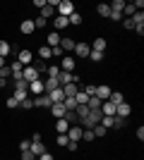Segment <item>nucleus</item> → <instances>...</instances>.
<instances>
[{
    "label": "nucleus",
    "mask_w": 144,
    "mask_h": 160,
    "mask_svg": "<svg viewBox=\"0 0 144 160\" xmlns=\"http://www.w3.org/2000/svg\"><path fill=\"white\" fill-rule=\"evenodd\" d=\"M55 10H58V17H70V14L75 12V2L72 0H58Z\"/></svg>",
    "instance_id": "f257e3e1"
},
{
    "label": "nucleus",
    "mask_w": 144,
    "mask_h": 160,
    "mask_svg": "<svg viewBox=\"0 0 144 160\" xmlns=\"http://www.w3.org/2000/svg\"><path fill=\"white\" fill-rule=\"evenodd\" d=\"M22 77H24V81H27V84H31V81H36V79H41L39 69H36V67H31V65H27L24 69H22Z\"/></svg>",
    "instance_id": "f03ea898"
},
{
    "label": "nucleus",
    "mask_w": 144,
    "mask_h": 160,
    "mask_svg": "<svg viewBox=\"0 0 144 160\" xmlns=\"http://www.w3.org/2000/svg\"><path fill=\"white\" fill-rule=\"evenodd\" d=\"M31 60H34V53H31V50H29V48H22L19 53H17V62H19V65H31Z\"/></svg>",
    "instance_id": "7ed1b4c3"
},
{
    "label": "nucleus",
    "mask_w": 144,
    "mask_h": 160,
    "mask_svg": "<svg viewBox=\"0 0 144 160\" xmlns=\"http://www.w3.org/2000/svg\"><path fill=\"white\" fill-rule=\"evenodd\" d=\"M110 91H113V88H110V86H106V84H96V98H99V100H108L110 98Z\"/></svg>",
    "instance_id": "20e7f679"
},
{
    "label": "nucleus",
    "mask_w": 144,
    "mask_h": 160,
    "mask_svg": "<svg viewBox=\"0 0 144 160\" xmlns=\"http://www.w3.org/2000/svg\"><path fill=\"white\" fill-rule=\"evenodd\" d=\"M130 115H132V105H130V103H120V105H115V117L127 120Z\"/></svg>",
    "instance_id": "39448f33"
},
{
    "label": "nucleus",
    "mask_w": 144,
    "mask_h": 160,
    "mask_svg": "<svg viewBox=\"0 0 144 160\" xmlns=\"http://www.w3.org/2000/svg\"><path fill=\"white\" fill-rule=\"evenodd\" d=\"M67 139L79 143V141H82V127H79V124H70V129H67Z\"/></svg>",
    "instance_id": "423d86ee"
},
{
    "label": "nucleus",
    "mask_w": 144,
    "mask_h": 160,
    "mask_svg": "<svg viewBox=\"0 0 144 160\" xmlns=\"http://www.w3.org/2000/svg\"><path fill=\"white\" fill-rule=\"evenodd\" d=\"M65 112H67V108L62 105V103H53V105H51V115H53L55 120H62Z\"/></svg>",
    "instance_id": "0eeeda50"
},
{
    "label": "nucleus",
    "mask_w": 144,
    "mask_h": 160,
    "mask_svg": "<svg viewBox=\"0 0 144 160\" xmlns=\"http://www.w3.org/2000/svg\"><path fill=\"white\" fill-rule=\"evenodd\" d=\"M55 88H60L58 79H55V77H46V79H43V93H51V91H55Z\"/></svg>",
    "instance_id": "6e6552de"
},
{
    "label": "nucleus",
    "mask_w": 144,
    "mask_h": 160,
    "mask_svg": "<svg viewBox=\"0 0 144 160\" xmlns=\"http://www.w3.org/2000/svg\"><path fill=\"white\" fill-rule=\"evenodd\" d=\"M89 53H91L89 43H75V55L77 58H89Z\"/></svg>",
    "instance_id": "1a4fd4ad"
},
{
    "label": "nucleus",
    "mask_w": 144,
    "mask_h": 160,
    "mask_svg": "<svg viewBox=\"0 0 144 160\" xmlns=\"http://www.w3.org/2000/svg\"><path fill=\"white\" fill-rule=\"evenodd\" d=\"M79 86H82V84H75V81H72V84H65V86H62V93H65V98H75L77 91H79Z\"/></svg>",
    "instance_id": "9d476101"
},
{
    "label": "nucleus",
    "mask_w": 144,
    "mask_h": 160,
    "mask_svg": "<svg viewBox=\"0 0 144 160\" xmlns=\"http://www.w3.org/2000/svg\"><path fill=\"white\" fill-rule=\"evenodd\" d=\"M53 103H51V98H48V93H41L34 98V108H51Z\"/></svg>",
    "instance_id": "9b49d317"
},
{
    "label": "nucleus",
    "mask_w": 144,
    "mask_h": 160,
    "mask_svg": "<svg viewBox=\"0 0 144 160\" xmlns=\"http://www.w3.org/2000/svg\"><path fill=\"white\" fill-rule=\"evenodd\" d=\"M72 81H75V74H72V72H62V69H60V74H58V84L65 86V84H72Z\"/></svg>",
    "instance_id": "f8f14e48"
},
{
    "label": "nucleus",
    "mask_w": 144,
    "mask_h": 160,
    "mask_svg": "<svg viewBox=\"0 0 144 160\" xmlns=\"http://www.w3.org/2000/svg\"><path fill=\"white\" fill-rule=\"evenodd\" d=\"M101 115H106V117H113V115H115V105H113L110 100H103V103H101Z\"/></svg>",
    "instance_id": "ddd939ff"
},
{
    "label": "nucleus",
    "mask_w": 144,
    "mask_h": 160,
    "mask_svg": "<svg viewBox=\"0 0 144 160\" xmlns=\"http://www.w3.org/2000/svg\"><path fill=\"white\" fill-rule=\"evenodd\" d=\"M29 151L39 158L41 153H46V146H43V141H31V146H29Z\"/></svg>",
    "instance_id": "4468645a"
},
{
    "label": "nucleus",
    "mask_w": 144,
    "mask_h": 160,
    "mask_svg": "<svg viewBox=\"0 0 144 160\" xmlns=\"http://www.w3.org/2000/svg\"><path fill=\"white\" fill-rule=\"evenodd\" d=\"M46 43H48V48L60 46V33H58V31H51V33L46 36Z\"/></svg>",
    "instance_id": "2eb2a0df"
},
{
    "label": "nucleus",
    "mask_w": 144,
    "mask_h": 160,
    "mask_svg": "<svg viewBox=\"0 0 144 160\" xmlns=\"http://www.w3.org/2000/svg\"><path fill=\"white\" fill-rule=\"evenodd\" d=\"M67 27H70L67 17H55V19H53V29H55V31H62V29H67Z\"/></svg>",
    "instance_id": "dca6fc26"
},
{
    "label": "nucleus",
    "mask_w": 144,
    "mask_h": 160,
    "mask_svg": "<svg viewBox=\"0 0 144 160\" xmlns=\"http://www.w3.org/2000/svg\"><path fill=\"white\" fill-rule=\"evenodd\" d=\"M29 91H31L34 96H41V93H43V79L31 81V84H29Z\"/></svg>",
    "instance_id": "f3484780"
},
{
    "label": "nucleus",
    "mask_w": 144,
    "mask_h": 160,
    "mask_svg": "<svg viewBox=\"0 0 144 160\" xmlns=\"http://www.w3.org/2000/svg\"><path fill=\"white\" fill-rule=\"evenodd\" d=\"M48 98H51V103H62V100H65L62 86H60V88H55V91H51V93H48Z\"/></svg>",
    "instance_id": "a211bd4d"
},
{
    "label": "nucleus",
    "mask_w": 144,
    "mask_h": 160,
    "mask_svg": "<svg viewBox=\"0 0 144 160\" xmlns=\"http://www.w3.org/2000/svg\"><path fill=\"white\" fill-rule=\"evenodd\" d=\"M60 69H62V72H72V69H75V58L65 55V58H62V65H60Z\"/></svg>",
    "instance_id": "6ab92c4d"
},
{
    "label": "nucleus",
    "mask_w": 144,
    "mask_h": 160,
    "mask_svg": "<svg viewBox=\"0 0 144 160\" xmlns=\"http://www.w3.org/2000/svg\"><path fill=\"white\" fill-rule=\"evenodd\" d=\"M106 46H108V43H106V38H103V36H99V38L91 43V50H96V53H103V50H106Z\"/></svg>",
    "instance_id": "aec40b11"
},
{
    "label": "nucleus",
    "mask_w": 144,
    "mask_h": 160,
    "mask_svg": "<svg viewBox=\"0 0 144 160\" xmlns=\"http://www.w3.org/2000/svg\"><path fill=\"white\" fill-rule=\"evenodd\" d=\"M60 48H62V53H67V50H75V41L67 38V36H62V38H60Z\"/></svg>",
    "instance_id": "412c9836"
},
{
    "label": "nucleus",
    "mask_w": 144,
    "mask_h": 160,
    "mask_svg": "<svg viewBox=\"0 0 144 160\" xmlns=\"http://www.w3.org/2000/svg\"><path fill=\"white\" fill-rule=\"evenodd\" d=\"M29 88H14V93H12V98L14 100H17V103H22V100H24V98H29Z\"/></svg>",
    "instance_id": "4be33fe9"
},
{
    "label": "nucleus",
    "mask_w": 144,
    "mask_h": 160,
    "mask_svg": "<svg viewBox=\"0 0 144 160\" xmlns=\"http://www.w3.org/2000/svg\"><path fill=\"white\" fill-rule=\"evenodd\" d=\"M67 129H70L67 120H58V122H55V132H58V134H67Z\"/></svg>",
    "instance_id": "5701e85b"
},
{
    "label": "nucleus",
    "mask_w": 144,
    "mask_h": 160,
    "mask_svg": "<svg viewBox=\"0 0 144 160\" xmlns=\"http://www.w3.org/2000/svg\"><path fill=\"white\" fill-rule=\"evenodd\" d=\"M19 29H22V33H34L36 31V27H34V22H31V19H24Z\"/></svg>",
    "instance_id": "b1692460"
},
{
    "label": "nucleus",
    "mask_w": 144,
    "mask_h": 160,
    "mask_svg": "<svg viewBox=\"0 0 144 160\" xmlns=\"http://www.w3.org/2000/svg\"><path fill=\"white\" fill-rule=\"evenodd\" d=\"M110 103H113V105H120V103H125V98H123V93H120V91H110Z\"/></svg>",
    "instance_id": "393cba45"
},
{
    "label": "nucleus",
    "mask_w": 144,
    "mask_h": 160,
    "mask_svg": "<svg viewBox=\"0 0 144 160\" xmlns=\"http://www.w3.org/2000/svg\"><path fill=\"white\" fill-rule=\"evenodd\" d=\"M75 100H77V105H87V103H89V96L79 88V91H77V96H75Z\"/></svg>",
    "instance_id": "a878e982"
},
{
    "label": "nucleus",
    "mask_w": 144,
    "mask_h": 160,
    "mask_svg": "<svg viewBox=\"0 0 144 160\" xmlns=\"http://www.w3.org/2000/svg\"><path fill=\"white\" fill-rule=\"evenodd\" d=\"M101 103H103V100H99L96 96H91L89 103H87V108H89V110H101Z\"/></svg>",
    "instance_id": "bb28decb"
},
{
    "label": "nucleus",
    "mask_w": 144,
    "mask_h": 160,
    "mask_svg": "<svg viewBox=\"0 0 144 160\" xmlns=\"http://www.w3.org/2000/svg\"><path fill=\"white\" fill-rule=\"evenodd\" d=\"M67 22H70V27H77V24H82V14H79V12H72L67 17Z\"/></svg>",
    "instance_id": "cd10ccee"
},
{
    "label": "nucleus",
    "mask_w": 144,
    "mask_h": 160,
    "mask_svg": "<svg viewBox=\"0 0 144 160\" xmlns=\"http://www.w3.org/2000/svg\"><path fill=\"white\" fill-rule=\"evenodd\" d=\"M39 58H41V60L53 58V55H51V48H48V46H41V48H39Z\"/></svg>",
    "instance_id": "c85d7f7f"
},
{
    "label": "nucleus",
    "mask_w": 144,
    "mask_h": 160,
    "mask_svg": "<svg viewBox=\"0 0 144 160\" xmlns=\"http://www.w3.org/2000/svg\"><path fill=\"white\" fill-rule=\"evenodd\" d=\"M10 50H12V48H10V43H7V41H0V58L10 55Z\"/></svg>",
    "instance_id": "c756f323"
},
{
    "label": "nucleus",
    "mask_w": 144,
    "mask_h": 160,
    "mask_svg": "<svg viewBox=\"0 0 144 160\" xmlns=\"http://www.w3.org/2000/svg\"><path fill=\"white\" fill-rule=\"evenodd\" d=\"M46 72H48V77H55V79H58V74H60V67H58V65H48V67H46Z\"/></svg>",
    "instance_id": "7c9ffc66"
},
{
    "label": "nucleus",
    "mask_w": 144,
    "mask_h": 160,
    "mask_svg": "<svg viewBox=\"0 0 144 160\" xmlns=\"http://www.w3.org/2000/svg\"><path fill=\"white\" fill-rule=\"evenodd\" d=\"M96 10H99V14H101V17H110V7L106 5V2H101V5L96 7Z\"/></svg>",
    "instance_id": "2f4dec72"
},
{
    "label": "nucleus",
    "mask_w": 144,
    "mask_h": 160,
    "mask_svg": "<svg viewBox=\"0 0 144 160\" xmlns=\"http://www.w3.org/2000/svg\"><path fill=\"white\" fill-rule=\"evenodd\" d=\"M10 77H12V69H10V65L0 67V79H10Z\"/></svg>",
    "instance_id": "473e14b6"
},
{
    "label": "nucleus",
    "mask_w": 144,
    "mask_h": 160,
    "mask_svg": "<svg viewBox=\"0 0 144 160\" xmlns=\"http://www.w3.org/2000/svg\"><path fill=\"white\" fill-rule=\"evenodd\" d=\"M137 12V10H135V5H132V2H125V7H123V14H127V17H132V14Z\"/></svg>",
    "instance_id": "72a5a7b5"
},
{
    "label": "nucleus",
    "mask_w": 144,
    "mask_h": 160,
    "mask_svg": "<svg viewBox=\"0 0 144 160\" xmlns=\"http://www.w3.org/2000/svg\"><path fill=\"white\" fill-rule=\"evenodd\" d=\"M62 105L67 108V110H75V108H77V100L75 98H65V100H62Z\"/></svg>",
    "instance_id": "f704fd0d"
},
{
    "label": "nucleus",
    "mask_w": 144,
    "mask_h": 160,
    "mask_svg": "<svg viewBox=\"0 0 144 160\" xmlns=\"http://www.w3.org/2000/svg\"><path fill=\"white\" fill-rule=\"evenodd\" d=\"M91 132H94V136H106V132H108V129H106V127H101V124H96V127L91 129Z\"/></svg>",
    "instance_id": "c9c22d12"
},
{
    "label": "nucleus",
    "mask_w": 144,
    "mask_h": 160,
    "mask_svg": "<svg viewBox=\"0 0 144 160\" xmlns=\"http://www.w3.org/2000/svg\"><path fill=\"white\" fill-rule=\"evenodd\" d=\"M89 60H91V62H101V60H103V53H96V50H91V53H89Z\"/></svg>",
    "instance_id": "e433bc0d"
},
{
    "label": "nucleus",
    "mask_w": 144,
    "mask_h": 160,
    "mask_svg": "<svg viewBox=\"0 0 144 160\" xmlns=\"http://www.w3.org/2000/svg\"><path fill=\"white\" fill-rule=\"evenodd\" d=\"M53 12H55L53 7H51V5H46V7H43V10H41V17H43V19H48V17H51V14H53Z\"/></svg>",
    "instance_id": "4c0bfd02"
},
{
    "label": "nucleus",
    "mask_w": 144,
    "mask_h": 160,
    "mask_svg": "<svg viewBox=\"0 0 144 160\" xmlns=\"http://www.w3.org/2000/svg\"><path fill=\"white\" fill-rule=\"evenodd\" d=\"M84 93H87V96L91 98V96L96 93V84H87V86H84Z\"/></svg>",
    "instance_id": "58836bf2"
},
{
    "label": "nucleus",
    "mask_w": 144,
    "mask_h": 160,
    "mask_svg": "<svg viewBox=\"0 0 144 160\" xmlns=\"http://www.w3.org/2000/svg\"><path fill=\"white\" fill-rule=\"evenodd\" d=\"M82 139H84V141H94L96 136H94V132H91V129H84V132H82Z\"/></svg>",
    "instance_id": "ea45409f"
},
{
    "label": "nucleus",
    "mask_w": 144,
    "mask_h": 160,
    "mask_svg": "<svg viewBox=\"0 0 144 160\" xmlns=\"http://www.w3.org/2000/svg\"><path fill=\"white\" fill-rule=\"evenodd\" d=\"M67 141H70V139H67V134H58V146H60V148H62V146H67Z\"/></svg>",
    "instance_id": "a19ab883"
},
{
    "label": "nucleus",
    "mask_w": 144,
    "mask_h": 160,
    "mask_svg": "<svg viewBox=\"0 0 144 160\" xmlns=\"http://www.w3.org/2000/svg\"><path fill=\"white\" fill-rule=\"evenodd\" d=\"M19 108H24V110H31V108H34V100H29V98H24L19 103Z\"/></svg>",
    "instance_id": "79ce46f5"
},
{
    "label": "nucleus",
    "mask_w": 144,
    "mask_h": 160,
    "mask_svg": "<svg viewBox=\"0 0 144 160\" xmlns=\"http://www.w3.org/2000/svg\"><path fill=\"white\" fill-rule=\"evenodd\" d=\"M51 55H53V58H62V48H60V46L51 48Z\"/></svg>",
    "instance_id": "37998d69"
},
{
    "label": "nucleus",
    "mask_w": 144,
    "mask_h": 160,
    "mask_svg": "<svg viewBox=\"0 0 144 160\" xmlns=\"http://www.w3.org/2000/svg\"><path fill=\"white\" fill-rule=\"evenodd\" d=\"M5 105H7V108H19V103H17V100H14L12 96H10V98L5 100Z\"/></svg>",
    "instance_id": "c03bdc74"
},
{
    "label": "nucleus",
    "mask_w": 144,
    "mask_h": 160,
    "mask_svg": "<svg viewBox=\"0 0 144 160\" xmlns=\"http://www.w3.org/2000/svg\"><path fill=\"white\" fill-rule=\"evenodd\" d=\"M113 127H115V129H123V127H125V120H123V117H115V122H113Z\"/></svg>",
    "instance_id": "a18cd8bd"
},
{
    "label": "nucleus",
    "mask_w": 144,
    "mask_h": 160,
    "mask_svg": "<svg viewBox=\"0 0 144 160\" xmlns=\"http://www.w3.org/2000/svg\"><path fill=\"white\" fill-rule=\"evenodd\" d=\"M34 27H36V29H43V27H46V19H43V17H39V19H34Z\"/></svg>",
    "instance_id": "49530a36"
},
{
    "label": "nucleus",
    "mask_w": 144,
    "mask_h": 160,
    "mask_svg": "<svg viewBox=\"0 0 144 160\" xmlns=\"http://www.w3.org/2000/svg\"><path fill=\"white\" fill-rule=\"evenodd\" d=\"M22 160H36V155L31 153V151H24V153H22Z\"/></svg>",
    "instance_id": "de8ad7c7"
},
{
    "label": "nucleus",
    "mask_w": 144,
    "mask_h": 160,
    "mask_svg": "<svg viewBox=\"0 0 144 160\" xmlns=\"http://www.w3.org/2000/svg\"><path fill=\"white\" fill-rule=\"evenodd\" d=\"M29 146H31V141H19V151H22V153L29 151Z\"/></svg>",
    "instance_id": "09e8293b"
},
{
    "label": "nucleus",
    "mask_w": 144,
    "mask_h": 160,
    "mask_svg": "<svg viewBox=\"0 0 144 160\" xmlns=\"http://www.w3.org/2000/svg\"><path fill=\"white\" fill-rule=\"evenodd\" d=\"M120 17H123V12H113V10H110V17H108V19H113V22H120Z\"/></svg>",
    "instance_id": "8fccbe9b"
},
{
    "label": "nucleus",
    "mask_w": 144,
    "mask_h": 160,
    "mask_svg": "<svg viewBox=\"0 0 144 160\" xmlns=\"http://www.w3.org/2000/svg\"><path fill=\"white\" fill-rule=\"evenodd\" d=\"M10 69H12V72H22V69H24V65H19V62H12V65H10Z\"/></svg>",
    "instance_id": "3c124183"
},
{
    "label": "nucleus",
    "mask_w": 144,
    "mask_h": 160,
    "mask_svg": "<svg viewBox=\"0 0 144 160\" xmlns=\"http://www.w3.org/2000/svg\"><path fill=\"white\" fill-rule=\"evenodd\" d=\"M65 148H67V151H77L79 143H77V141H67V146H65Z\"/></svg>",
    "instance_id": "603ef678"
},
{
    "label": "nucleus",
    "mask_w": 144,
    "mask_h": 160,
    "mask_svg": "<svg viewBox=\"0 0 144 160\" xmlns=\"http://www.w3.org/2000/svg\"><path fill=\"white\" fill-rule=\"evenodd\" d=\"M123 27H125V29H135V24H132L130 17H125V19H123Z\"/></svg>",
    "instance_id": "864d4df0"
},
{
    "label": "nucleus",
    "mask_w": 144,
    "mask_h": 160,
    "mask_svg": "<svg viewBox=\"0 0 144 160\" xmlns=\"http://www.w3.org/2000/svg\"><path fill=\"white\" fill-rule=\"evenodd\" d=\"M36 160H55V158H53V155H51V153H48V151H46V153H41V155H39V158H36Z\"/></svg>",
    "instance_id": "5fc2aeb1"
},
{
    "label": "nucleus",
    "mask_w": 144,
    "mask_h": 160,
    "mask_svg": "<svg viewBox=\"0 0 144 160\" xmlns=\"http://www.w3.org/2000/svg\"><path fill=\"white\" fill-rule=\"evenodd\" d=\"M14 88H29V84L24 79H22V81H14Z\"/></svg>",
    "instance_id": "6e6d98bb"
},
{
    "label": "nucleus",
    "mask_w": 144,
    "mask_h": 160,
    "mask_svg": "<svg viewBox=\"0 0 144 160\" xmlns=\"http://www.w3.org/2000/svg\"><path fill=\"white\" fill-rule=\"evenodd\" d=\"M12 79H14V81H22L24 77H22V72H12Z\"/></svg>",
    "instance_id": "4d7b16f0"
},
{
    "label": "nucleus",
    "mask_w": 144,
    "mask_h": 160,
    "mask_svg": "<svg viewBox=\"0 0 144 160\" xmlns=\"http://www.w3.org/2000/svg\"><path fill=\"white\" fill-rule=\"evenodd\" d=\"M137 139H139V141H144V127H139V129H137Z\"/></svg>",
    "instance_id": "13d9d810"
},
{
    "label": "nucleus",
    "mask_w": 144,
    "mask_h": 160,
    "mask_svg": "<svg viewBox=\"0 0 144 160\" xmlns=\"http://www.w3.org/2000/svg\"><path fill=\"white\" fill-rule=\"evenodd\" d=\"M34 5H36V7H39V10H43V7H46V0H36Z\"/></svg>",
    "instance_id": "bf43d9fd"
},
{
    "label": "nucleus",
    "mask_w": 144,
    "mask_h": 160,
    "mask_svg": "<svg viewBox=\"0 0 144 160\" xmlns=\"http://www.w3.org/2000/svg\"><path fill=\"white\" fill-rule=\"evenodd\" d=\"M7 86V79H0V88H5Z\"/></svg>",
    "instance_id": "052dcab7"
},
{
    "label": "nucleus",
    "mask_w": 144,
    "mask_h": 160,
    "mask_svg": "<svg viewBox=\"0 0 144 160\" xmlns=\"http://www.w3.org/2000/svg\"><path fill=\"white\" fill-rule=\"evenodd\" d=\"M0 67H5V58H0Z\"/></svg>",
    "instance_id": "680f3d73"
}]
</instances>
